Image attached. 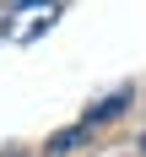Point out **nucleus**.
Instances as JSON below:
<instances>
[{
    "instance_id": "obj_1",
    "label": "nucleus",
    "mask_w": 146,
    "mask_h": 157,
    "mask_svg": "<svg viewBox=\"0 0 146 157\" xmlns=\"http://www.w3.org/2000/svg\"><path fill=\"white\" fill-rule=\"evenodd\" d=\"M125 103H130V92H114V98H103L97 109H87V119H81V125H87V130H92V125H108V119H119V114H125Z\"/></svg>"
},
{
    "instance_id": "obj_2",
    "label": "nucleus",
    "mask_w": 146,
    "mask_h": 157,
    "mask_svg": "<svg viewBox=\"0 0 146 157\" xmlns=\"http://www.w3.org/2000/svg\"><path fill=\"white\" fill-rule=\"evenodd\" d=\"M87 136H92L87 125H70V130H54V136H49V157H65V152H76V146H87Z\"/></svg>"
}]
</instances>
